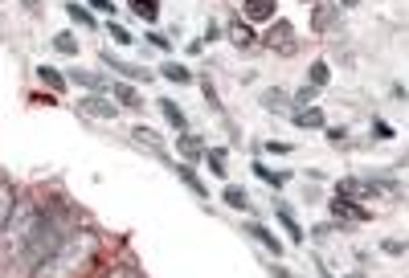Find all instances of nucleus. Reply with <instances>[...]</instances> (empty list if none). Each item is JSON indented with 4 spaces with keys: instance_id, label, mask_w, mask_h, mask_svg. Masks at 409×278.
Listing matches in <instances>:
<instances>
[{
    "instance_id": "obj_26",
    "label": "nucleus",
    "mask_w": 409,
    "mask_h": 278,
    "mask_svg": "<svg viewBox=\"0 0 409 278\" xmlns=\"http://www.w3.org/2000/svg\"><path fill=\"white\" fill-rule=\"evenodd\" d=\"M53 49H57V53H78L74 33H57V37H53Z\"/></svg>"
},
{
    "instance_id": "obj_35",
    "label": "nucleus",
    "mask_w": 409,
    "mask_h": 278,
    "mask_svg": "<svg viewBox=\"0 0 409 278\" xmlns=\"http://www.w3.org/2000/svg\"><path fill=\"white\" fill-rule=\"evenodd\" d=\"M87 8H98V12H115V4H111V0H91Z\"/></svg>"
},
{
    "instance_id": "obj_25",
    "label": "nucleus",
    "mask_w": 409,
    "mask_h": 278,
    "mask_svg": "<svg viewBox=\"0 0 409 278\" xmlns=\"http://www.w3.org/2000/svg\"><path fill=\"white\" fill-rule=\"evenodd\" d=\"M254 176H258V180H266V185H282V180H287V176H282V172H271V168H266V164H254Z\"/></svg>"
},
{
    "instance_id": "obj_31",
    "label": "nucleus",
    "mask_w": 409,
    "mask_h": 278,
    "mask_svg": "<svg viewBox=\"0 0 409 278\" xmlns=\"http://www.w3.org/2000/svg\"><path fill=\"white\" fill-rule=\"evenodd\" d=\"M102 278H139V275L131 270V266H115V270H107Z\"/></svg>"
},
{
    "instance_id": "obj_29",
    "label": "nucleus",
    "mask_w": 409,
    "mask_h": 278,
    "mask_svg": "<svg viewBox=\"0 0 409 278\" xmlns=\"http://www.w3.org/2000/svg\"><path fill=\"white\" fill-rule=\"evenodd\" d=\"M131 139H139V143H143V147H156V131H152V127H136V131H131Z\"/></svg>"
},
{
    "instance_id": "obj_8",
    "label": "nucleus",
    "mask_w": 409,
    "mask_h": 278,
    "mask_svg": "<svg viewBox=\"0 0 409 278\" xmlns=\"http://www.w3.org/2000/svg\"><path fill=\"white\" fill-rule=\"evenodd\" d=\"M176 151H181L184 160L192 164V160H201V156H205L209 147H205V143H201V139H197V136H188V131H184V136L176 139Z\"/></svg>"
},
{
    "instance_id": "obj_18",
    "label": "nucleus",
    "mask_w": 409,
    "mask_h": 278,
    "mask_svg": "<svg viewBox=\"0 0 409 278\" xmlns=\"http://www.w3.org/2000/svg\"><path fill=\"white\" fill-rule=\"evenodd\" d=\"M131 12L143 21H156L160 17V0H131Z\"/></svg>"
},
{
    "instance_id": "obj_36",
    "label": "nucleus",
    "mask_w": 409,
    "mask_h": 278,
    "mask_svg": "<svg viewBox=\"0 0 409 278\" xmlns=\"http://www.w3.org/2000/svg\"><path fill=\"white\" fill-rule=\"evenodd\" d=\"M372 131H376V139H393V127H389V123H376Z\"/></svg>"
},
{
    "instance_id": "obj_23",
    "label": "nucleus",
    "mask_w": 409,
    "mask_h": 278,
    "mask_svg": "<svg viewBox=\"0 0 409 278\" xmlns=\"http://www.w3.org/2000/svg\"><path fill=\"white\" fill-rule=\"evenodd\" d=\"M66 12L78 21V25H87V29H94V12L87 8V4H66Z\"/></svg>"
},
{
    "instance_id": "obj_24",
    "label": "nucleus",
    "mask_w": 409,
    "mask_h": 278,
    "mask_svg": "<svg viewBox=\"0 0 409 278\" xmlns=\"http://www.w3.org/2000/svg\"><path fill=\"white\" fill-rule=\"evenodd\" d=\"M307 78H311V86H327V82H331V70H327V66H323V62H316V66H311V70H307Z\"/></svg>"
},
{
    "instance_id": "obj_11",
    "label": "nucleus",
    "mask_w": 409,
    "mask_h": 278,
    "mask_svg": "<svg viewBox=\"0 0 409 278\" xmlns=\"http://www.w3.org/2000/svg\"><path fill=\"white\" fill-rule=\"evenodd\" d=\"M295 127H307V131L323 127V111H319V106H303V111H295Z\"/></svg>"
},
{
    "instance_id": "obj_39",
    "label": "nucleus",
    "mask_w": 409,
    "mask_h": 278,
    "mask_svg": "<svg viewBox=\"0 0 409 278\" xmlns=\"http://www.w3.org/2000/svg\"><path fill=\"white\" fill-rule=\"evenodd\" d=\"M352 278H361V275H352Z\"/></svg>"
},
{
    "instance_id": "obj_12",
    "label": "nucleus",
    "mask_w": 409,
    "mask_h": 278,
    "mask_svg": "<svg viewBox=\"0 0 409 278\" xmlns=\"http://www.w3.org/2000/svg\"><path fill=\"white\" fill-rule=\"evenodd\" d=\"M229 37H233V46H237V49H250L254 41H258V37H254V29H250V25H242V21H233V25H229Z\"/></svg>"
},
{
    "instance_id": "obj_27",
    "label": "nucleus",
    "mask_w": 409,
    "mask_h": 278,
    "mask_svg": "<svg viewBox=\"0 0 409 278\" xmlns=\"http://www.w3.org/2000/svg\"><path fill=\"white\" fill-rule=\"evenodd\" d=\"M205 160H209V168H213L217 176L226 172V164H229V156H226V151H217V147H213V151H205Z\"/></svg>"
},
{
    "instance_id": "obj_3",
    "label": "nucleus",
    "mask_w": 409,
    "mask_h": 278,
    "mask_svg": "<svg viewBox=\"0 0 409 278\" xmlns=\"http://www.w3.org/2000/svg\"><path fill=\"white\" fill-rule=\"evenodd\" d=\"M37 221H42V209H37V205H29V201H17V205H12L8 225H4V233H0V250L21 254V250H25V241H29V233L37 230Z\"/></svg>"
},
{
    "instance_id": "obj_38",
    "label": "nucleus",
    "mask_w": 409,
    "mask_h": 278,
    "mask_svg": "<svg viewBox=\"0 0 409 278\" xmlns=\"http://www.w3.org/2000/svg\"><path fill=\"white\" fill-rule=\"evenodd\" d=\"M340 4H344V8H356V4H361V0H340Z\"/></svg>"
},
{
    "instance_id": "obj_30",
    "label": "nucleus",
    "mask_w": 409,
    "mask_h": 278,
    "mask_svg": "<svg viewBox=\"0 0 409 278\" xmlns=\"http://www.w3.org/2000/svg\"><path fill=\"white\" fill-rule=\"evenodd\" d=\"M107 29H111V37H115V41H119V46H131V33H127V29H123V25H119V21H111V25H107Z\"/></svg>"
},
{
    "instance_id": "obj_20",
    "label": "nucleus",
    "mask_w": 409,
    "mask_h": 278,
    "mask_svg": "<svg viewBox=\"0 0 409 278\" xmlns=\"http://www.w3.org/2000/svg\"><path fill=\"white\" fill-rule=\"evenodd\" d=\"M66 82H78V86H87V91H98V86H102V78H98V74H87V70H70Z\"/></svg>"
},
{
    "instance_id": "obj_7",
    "label": "nucleus",
    "mask_w": 409,
    "mask_h": 278,
    "mask_svg": "<svg viewBox=\"0 0 409 278\" xmlns=\"http://www.w3.org/2000/svg\"><path fill=\"white\" fill-rule=\"evenodd\" d=\"M12 205H17V188H12L4 176H0V233H4L8 217H12Z\"/></svg>"
},
{
    "instance_id": "obj_4",
    "label": "nucleus",
    "mask_w": 409,
    "mask_h": 278,
    "mask_svg": "<svg viewBox=\"0 0 409 278\" xmlns=\"http://www.w3.org/2000/svg\"><path fill=\"white\" fill-rule=\"evenodd\" d=\"M266 49H274V53H295L299 49V41H295V29L287 25V21H274L271 29H266Z\"/></svg>"
},
{
    "instance_id": "obj_17",
    "label": "nucleus",
    "mask_w": 409,
    "mask_h": 278,
    "mask_svg": "<svg viewBox=\"0 0 409 278\" xmlns=\"http://www.w3.org/2000/svg\"><path fill=\"white\" fill-rule=\"evenodd\" d=\"M250 237H258V241H262V245H266L271 254H282V241H278L271 230H262V225H250Z\"/></svg>"
},
{
    "instance_id": "obj_16",
    "label": "nucleus",
    "mask_w": 409,
    "mask_h": 278,
    "mask_svg": "<svg viewBox=\"0 0 409 278\" xmlns=\"http://www.w3.org/2000/svg\"><path fill=\"white\" fill-rule=\"evenodd\" d=\"M37 78H42L46 86H53L57 94L66 91V74H62V70H53V66H37Z\"/></svg>"
},
{
    "instance_id": "obj_15",
    "label": "nucleus",
    "mask_w": 409,
    "mask_h": 278,
    "mask_svg": "<svg viewBox=\"0 0 409 278\" xmlns=\"http://www.w3.org/2000/svg\"><path fill=\"white\" fill-rule=\"evenodd\" d=\"M278 221H282V230L291 241H303V230H299V221H295V213L287 209V205H278Z\"/></svg>"
},
{
    "instance_id": "obj_14",
    "label": "nucleus",
    "mask_w": 409,
    "mask_h": 278,
    "mask_svg": "<svg viewBox=\"0 0 409 278\" xmlns=\"http://www.w3.org/2000/svg\"><path fill=\"white\" fill-rule=\"evenodd\" d=\"M336 21H340V17L331 12V4H316V12H311V25H316V29L327 33V29H336Z\"/></svg>"
},
{
    "instance_id": "obj_19",
    "label": "nucleus",
    "mask_w": 409,
    "mask_h": 278,
    "mask_svg": "<svg viewBox=\"0 0 409 278\" xmlns=\"http://www.w3.org/2000/svg\"><path fill=\"white\" fill-rule=\"evenodd\" d=\"M160 74H164V78H168V82H176V86H188V82H192V74H188V70H184V66H176V62H168V66H164V70H160Z\"/></svg>"
},
{
    "instance_id": "obj_6",
    "label": "nucleus",
    "mask_w": 409,
    "mask_h": 278,
    "mask_svg": "<svg viewBox=\"0 0 409 278\" xmlns=\"http://www.w3.org/2000/svg\"><path fill=\"white\" fill-rule=\"evenodd\" d=\"M82 111L94 115V119H115V115H119V106H111V102L98 98V94H87V98H82Z\"/></svg>"
},
{
    "instance_id": "obj_33",
    "label": "nucleus",
    "mask_w": 409,
    "mask_h": 278,
    "mask_svg": "<svg viewBox=\"0 0 409 278\" xmlns=\"http://www.w3.org/2000/svg\"><path fill=\"white\" fill-rule=\"evenodd\" d=\"M311 98H316V86H307V91H299V94H295V102H299V106H307Z\"/></svg>"
},
{
    "instance_id": "obj_34",
    "label": "nucleus",
    "mask_w": 409,
    "mask_h": 278,
    "mask_svg": "<svg viewBox=\"0 0 409 278\" xmlns=\"http://www.w3.org/2000/svg\"><path fill=\"white\" fill-rule=\"evenodd\" d=\"M266 147H271L274 156H287V151H291V143H282V139H274V143H266Z\"/></svg>"
},
{
    "instance_id": "obj_21",
    "label": "nucleus",
    "mask_w": 409,
    "mask_h": 278,
    "mask_svg": "<svg viewBox=\"0 0 409 278\" xmlns=\"http://www.w3.org/2000/svg\"><path fill=\"white\" fill-rule=\"evenodd\" d=\"M181 180H184V185H188V188H192L197 196H209V188L201 185V176L192 172V164H184V168H181Z\"/></svg>"
},
{
    "instance_id": "obj_10",
    "label": "nucleus",
    "mask_w": 409,
    "mask_h": 278,
    "mask_svg": "<svg viewBox=\"0 0 409 278\" xmlns=\"http://www.w3.org/2000/svg\"><path fill=\"white\" fill-rule=\"evenodd\" d=\"M115 98L123 102V111H143V98H139V91H136V86H127V82H119V86H115Z\"/></svg>"
},
{
    "instance_id": "obj_9",
    "label": "nucleus",
    "mask_w": 409,
    "mask_h": 278,
    "mask_svg": "<svg viewBox=\"0 0 409 278\" xmlns=\"http://www.w3.org/2000/svg\"><path fill=\"white\" fill-rule=\"evenodd\" d=\"M102 62H107L111 70H119L123 78H136V82H147V78H156V74H147V70H139V66H123V62H119V57H111V53H107Z\"/></svg>"
},
{
    "instance_id": "obj_5",
    "label": "nucleus",
    "mask_w": 409,
    "mask_h": 278,
    "mask_svg": "<svg viewBox=\"0 0 409 278\" xmlns=\"http://www.w3.org/2000/svg\"><path fill=\"white\" fill-rule=\"evenodd\" d=\"M274 8H278V0H242V17H246L250 25H258V21H271Z\"/></svg>"
},
{
    "instance_id": "obj_28",
    "label": "nucleus",
    "mask_w": 409,
    "mask_h": 278,
    "mask_svg": "<svg viewBox=\"0 0 409 278\" xmlns=\"http://www.w3.org/2000/svg\"><path fill=\"white\" fill-rule=\"evenodd\" d=\"M226 205H233V209H250V196H246L242 188H226Z\"/></svg>"
},
{
    "instance_id": "obj_22",
    "label": "nucleus",
    "mask_w": 409,
    "mask_h": 278,
    "mask_svg": "<svg viewBox=\"0 0 409 278\" xmlns=\"http://www.w3.org/2000/svg\"><path fill=\"white\" fill-rule=\"evenodd\" d=\"M262 102L271 106L274 115H282V111L291 106V98H287V94H282V91H266V94H262Z\"/></svg>"
},
{
    "instance_id": "obj_37",
    "label": "nucleus",
    "mask_w": 409,
    "mask_h": 278,
    "mask_svg": "<svg viewBox=\"0 0 409 278\" xmlns=\"http://www.w3.org/2000/svg\"><path fill=\"white\" fill-rule=\"evenodd\" d=\"M25 8H29V12H42V4H37V0H25Z\"/></svg>"
},
{
    "instance_id": "obj_13",
    "label": "nucleus",
    "mask_w": 409,
    "mask_h": 278,
    "mask_svg": "<svg viewBox=\"0 0 409 278\" xmlns=\"http://www.w3.org/2000/svg\"><path fill=\"white\" fill-rule=\"evenodd\" d=\"M156 106L164 111V119H168L172 127H181V131H184V127H188V119H184V111H181V106H176V102H172V98H160Z\"/></svg>"
},
{
    "instance_id": "obj_32",
    "label": "nucleus",
    "mask_w": 409,
    "mask_h": 278,
    "mask_svg": "<svg viewBox=\"0 0 409 278\" xmlns=\"http://www.w3.org/2000/svg\"><path fill=\"white\" fill-rule=\"evenodd\" d=\"M147 41H152V46H156V49H168V37H164V33H156V29L147 33Z\"/></svg>"
},
{
    "instance_id": "obj_1",
    "label": "nucleus",
    "mask_w": 409,
    "mask_h": 278,
    "mask_svg": "<svg viewBox=\"0 0 409 278\" xmlns=\"http://www.w3.org/2000/svg\"><path fill=\"white\" fill-rule=\"evenodd\" d=\"M94 258H98V237L91 230H74L57 245V254L33 270V278H87L94 270Z\"/></svg>"
},
{
    "instance_id": "obj_2",
    "label": "nucleus",
    "mask_w": 409,
    "mask_h": 278,
    "mask_svg": "<svg viewBox=\"0 0 409 278\" xmlns=\"http://www.w3.org/2000/svg\"><path fill=\"white\" fill-rule=\"evenodd\" d=\"M66 237H70V213H66L62 205H49V209H42L37 230L29 233L25 250L17 254V258H21V270H25V275H33L46 258H53V254H57V245H62Z\"/></svg>"
}]
</instances>
